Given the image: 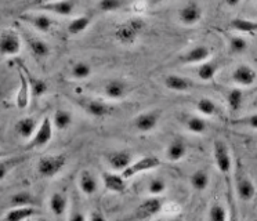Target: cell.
<instances>
[{
  "instance_id": "d6a6232c",
  "label": "cell",
  "mask_w": 257,
  "mask_h": 221,
  "mask_svg": "<svg viewBox=\"0 0 257 221\" xmlns=\"http://www.w3.org/2000/svg\"><path fill=\"white\" fill-rule=\"evenodd\" d=\"M196 111L203 116H216L218 115L220 112V108L217 106V104L213 101L212 98H207V97H202L196 101Z\"/></svg>"
},
{
  "instance_id": "7402d4cb",
  "label": "cell",
  "mask_w": 257,
  "mask_h": 221,
  "mask_svg": "<svg viewBox=\"0 0 257 221\" xmlns=\"http://www.w3.org/2000/svg\"><path fill=\"white\" fill-rule=\"evenodd\" d=\"M163 84L166 86V88L176 91V93H185V91H190L191 88L194 87V84L190 79L180 76V75H174V73L165 76Z\"/></svg>"
},
{
  "instance_id": "bcb514c9",
  "label": "cell",
  "mask_w": 257,
  "mask_h": 221,
  "mask_svg": "<svg viewBox=\"0 0 257 221\" xmlns=\"http://www.w3.org/2000/svg\"><path fill=\"white\" fill-rule=\"evenodd\" d=\"M162 2H165V0H151L152 5H158V3H162Z\"/></svg>"
},
{
  "instance_id": "7c38bea8",
  "label": "cell",
  "mask_w": 257,
  "mask_h": 221,
  "mask_svg": "<svg viewBox=\"0 0 257 221\" xmlns=\"http://www.w3.org/2000/svg\"><path fill=\"white\" fill-rule=\"evenodd\" d=\"M210 55H212L210 47L199 44V46H195V47H192L188 51H185L183 55H180L179 61L181 64H184V65H199L202 62L209 60Z\"/></svg>"
},
{
  "instance_id": "8fae6325",
  "label": "cell",
  "mask_w": 257,
  "mask_h": 221,
  "mask_svg": "<svg viewBox=\"0 0 257 221\" xmlns=\"http://www.w3.org/2000/svg\"><path fill=\"white\" fill-rule=\"evenodd\" d=\"M16 64H17L18 79H20V87H18L17 95H16V105L18 109H25V108H28L29 102H31V88H29L28 77L25 75L23 66L18 62V60H16Z\"/></svg>"
},
{
  "instance_id": "ffe728a7",
  "label": "cell",
  "mask_w": 257,
  "mask_h": 221,
  "mask_svg": "<svg viewBox=\"0 0 257 221\" xmlns=\"http://www.w3.org/2000/svg\"><path fill=\"white\" fill-rule=\"evenodd\" d=\"M18 62L21 64L24 72H25V75H27V77H28L29 88H31V98H32V99H39L40 97H43V95L47 93V90H49V86H47V83H46L43 79H40V77L35 76L34 73H32V72L28 69V66L24 64V61L18 60Z\"/></svg>"
},
{
  "instance_id": "ac0fdd59",
  "label": "cell",
  "mask_w": 257,
  "mask_h": 221,
  "mask_svg": "<svg viewBox=\"0 0 257 221\" xmlns=\"http://www.w3.org/2000/svg\"><path fill=\"white\" fill-rule=\"evenodd\" d=\"M105 159L112 170L122 173L133 162V155L127 149H119V151H112L109 154H106Z\"/></svg>"
},
{
  "instance_id": "44dd1931",
  "label": "cell",
  "mask_w": 257,
  "mask_h": 221,
  "mask_svg": "<svg viewBox=\"0 0 257 221\" xmlns=\"http://www.w3.org/2000/svg\"><path fill=\"white\" fill-rule=\"evenodd\" d=\"M20 18L24 22L29 24L31 27H34L36 31L43 33L50 32L54 27V22H56L47 14H23V16H20Z\"/></svg>"
},
{
  "instance_id": "603a6c76",
  "label": "cell",
  "mask_w": 257,
  "mask_h": 221,
  "mask_svg": "<svg viewBox=\"0 0 257 221\" xmlns=\"http://www.w3.org/2000/svg\"><path fill=\"white\" fill-rule=\"evenodd\" d=\"M78 185L79 189L86 196H93L98 191V181H97L94 174L89 170H83L79 174Z\"/></svg>"
},
{
  "instance_id": "30bf717a",
  "label": "cell",
  "mask_w": 257,
  "mask_h": 221,
  "mask_svg": "<svg viewBox=\"0 0 257 221\" xmlns=\"http://www.w3.org/2000/svg\"><path fill=\"white\" fill-rule=\"evenodd\" d=\"M36 10L46 11V13L61 17H69L72 16L75 11V3L72 0H51V2L36 5Z\"/></svg>"
},
{
  "instance_id": "2e32d148",
  "label": "cell",
  "mask_w": 257,
  "mask_h": 221,
  "mask_svg": "<svg viewBox=\"0 0 257 221\" xmlns=\"http://www.w3.org/2000/svg\"><path fill=\"white\" fill-rule=\"evenodd\" d=\"M24 39H25V43L28 46V50L31 51V54H32L35 60L40 62V61H45L46 58H49L50 47L43 39L36 38V36H32V35H28V33L24 35Z\"/></svg>"
},
{
  "instance_id": "b9f144b4",
  "label": "cell",
  "mask_w": 257,
  "mask_h": 221,
  "mask_svg": "<svg viewBox=\"0 0 257 221\" xmlns=\"http://www.w3.org/2000/svg\"><path fill=\"white\" fill-rule=\"evenodd\" d=\"M168 188V184L165 181V178H161V177H154L148 182V193L152 195V196H159L162 195Z\"/></svg>"
},
{
  "instance_id": "7bdbcfd3",
  "label": "cell",
  "mask_w": 257,
  "mask_h": 221,
  "mask_svg": "<svg viewBox=\"0 0 257 221\" xmlns=\"http://www.w3.org/2000/svg\"><path fill=\"white\" fill-rule=\"evenodd\" d=\"M232 125L257 130V112L250 114V115L242 116V118H238V119H234V121H232Z\"/></svg>"
},
{
  "instance_id": "52a82bcc",
  "label": "cell",
  "mask_w": 257,
  "mask_h": 221,
  "mask_svg": "<svg viewBox=\"0 0 257 221\" xmlns=\"http://www.w3.org/2000/svg\"><path fill=\"white\" fill-rule=\"evenodd\" d=\"M162 165V160L159 159L155 155H146L140 159L133 160L130 165L122 171V176L128 180V178H133L137 174H141V173H146V171L154 170L159 166Z\"/></svg>"
},
{
  "instance_id": "cb8c5ba5",
  "label": "cell",
  "mask_w": 257,
  "mask_h": 221,
  "mask_svg": "<svg viewBox=\"0 0 257 221\" xmlns=\"http://www.w3.org/2000/svg\"><path fill=\"white\" fill-rule=\"evenodd\" d=\"M38 122L35 118H31V116H25V118H21L18 119L16 126H14V130L17 133L18 136L24 140H29L32 137L38 129Z\"/></svg>"
},
{
  "instance_id": "4dcf8cb0",
  "label": "cell",
  "mask_w": 257,
  "mask_h": 221,
  "mask_svg": "<svg viewBox=\"0 0 257 221\" xmlns=\"http://www.w3.org/2000/svg\"><path fill=\"white\" fill-rule=\"evenodd\" d=\"M25 156H12V158H0V181L5 180L12 170H14L18 165H21Z\"/></svg>"
},
{
  "instance_id": "f546056e",
  "label": "cell",
  "mask_w": 257,
  "mask_h": 221,
  "mask_svg": "<svg viewBox=\"0 0 257 221\" xmlns=\"http://www.w3.org/2000/svg\"><path fill=\"white\" fill-rule=\"evenodd\" d=\"M91 24V17L90 16H79L75 17L73 20H71V22L68 24L67 31L69 35L72 36H76V35H80L83 33L87 28L90 27Z\"/></svg>"
},
{
  "instance_id": "83f0119b",
  "label": "cell",
  "mask_w": 257,
  "mask_h": 221,
  "mask_svg": "<svg viewBox=\"0 0 257 221\" xmlns=\"http://www.w3.org/2000/svg\"><path fill=\"white\" fill-rule=\"evenodd\" d=\"M218 68H220V62L218 61L207 60L199 64V66L196 68V75L203 82H210L216 76V73L218 72Z\"/></svg>"
},
{
  "instance_id": "277c9868",
  "label": "cell",
  "mask_w": 257,
  "mask_h": 221,
  "mask_svg": "<svg viewBox=\"0 0 257 221\" xmlns=\"http://www.w3.org/2000/svg\"><path fill=\"white\" fill-rule=\"evenodd\" d=\"M67 165V156L62 154L47 155L38 162V174L42 178H53Z\"/></svg>"
},
{
  "instance_id": "e0dca14e",
  "label": "cell",
  "mask_w": 257,
  "mask_h": 221,
  "mask_svg": "<svg viewBox=\"0 0 257 221\" xmlns=\"http://www.w3.org/2000/svg\"><path fill=\"white\" fill-rule=\"evenodd\" d=\"M130 93V86L123 79H109L104 84V94L105 97L113 101H120L126 98Z\"/></svg>"
},
{
  "instance_id": "d6986e66",
  "label": "cell",
  "mask_w": 257,
  "mask_h": 221,
  "mask_svg": "<svg viewBox=\"0 0 257 221\" xmlns=\"http://www.w3.org/2000/svg\"><path fill=\"white\" fill-rule=\"evenodd\" d=\"M163 209L162 199L158 196L146 199L144 202H141L140 206L136 209V218H152L158 213H161Z\"/></svg>"
},
{
  "instance_id": "8992f818",
  "label": "cell",
  "mask_w": 257,
  "mask_h": 221,
  "mask_svg": "<svg viewBox=\"0 0 257 221\" xmlns=\"http://www.w3.org/2000/svg\"><path fill=\"white\" fill-rule=\"evenodd\" d=\"M53 140V121L49 116H45L40 125L36 129V132L32 137L28 140V144L25 145L27 149H39L46 147Z\"/></svg>"
},
{
  "instance_id": "9a60e30c",
  "label": "cell",
  "mask_w": 257,
  "mask_h": 221,
  "mask_svg": "<svg viewBox=\"0 0 257 221\" xmlns=\"http://www.w3.org/2000/svg\"><path fill=\"white\" fill-rule=\"evenodd\" d=\"M102 178V184L104 187L113 193H123L127 189V180L122 176V173L119 171H104L101 174Z\"/></svg>"
},
{
  "instance_id": "60d3db41",
  "label": "cell",
  "mask_w": 257,
  "mask_h": 221,
  "mask_svg": "<svg viewBox=\"0 0 257 221\" xmlns=\"http://www.w3.org/2000/svg\"><path fill=\"white\" fill-rule=\"evenodd\" d=\"M126 5H127V0H100L98 10L102 13H113V11L122 10Z\"/></svg>"
},
{
  "instance_id": "d590c367",
  "label": "cell",
  "mask_w": 257,
  "mask_h": 221,
  "mask_svg": "<svg viewBox=\"0 0 257 221\" xmlns=\"http://www.w3.org/2000/svg\"><path fill=\"white\" fill-rule=\"evenodd\" d=\"M91 73H93L91 66L84 61H79L76 64H73L72 71H71V75L76 80H86V79H89L91 76Z\"/></svg>"
},
{
  "instance_id": "d4e9b609",
  "label": "cell",
  "mask_w": 257,
  "mask_h": 221,
  "mask_svg": "<svg viewBox=\"0 0 257 221\" xmlns=\"http://www.w3.org/2000/svg\"><path fill=\"white\" fill-rule=\"evenodd\" d=\"M49 207H50L51 213L56 217H64L65 213L68 211V196L65 192H60L57 191L50 196L49 200Z\"/></svg>"
},
{
  "instance_id": "484cf974",
  "label": "cell",
  "mask_w": 257,
  "mask_h": 221,
  "mask_svg": "<svg viewBox=\"0 0 257 221\" xmlns=\"http://www.w3.org/2000/svg\"><path fill=\"white\" fill-rule=\"evenodd\" d=\"M38 213V210L35 209V206H17L9 210L6 214L3 215L5 220L9 221H21L32 218Z\"/></svg>"
},
{
  "instance_id": "ee69618b",
  "label": "cell",
  "mask_w": 257,
  "mask_h": 221,
  "mask_svg": "<svg viewBox=\"0 0 257 221\" xmlns=\"http://www.w3.org/2000/svg\"><path fill=\"white\" fill-rule=\"evenodd\" d=\"M87 220L90 221H102L105 220V214L100 209H93L91 213L87 215Z\"/></svg>"
},
{
  "instance_id": "836d02e7",
  "label": "cell",
  "mask_w": 257,
  "mask_h": 221,
  "mask_svg": "<svg viewBox=\"0 0 257 221\" xmlns=\"http://www.w3.org/2000/svg\"><path fill=\"white\" fill-rule=\"evenodd\" d=\"M185 129L192 134H203L207 130L206 121L201 118V116L191 115L185 118Z\"/></svg>"
},
{
  "instance_id": "f1b7e54d",
  "label": "cell",
  "mask_w": 257,
  "mask_h": 221,
  "mask_svg": "<svg viewBox=\"0 0 257 221\" xmlns=\"http://www.w3.org/2000/svg\"><path fill=\"white\" fill-rule=\"evenodd\" d=\"M229 28L236 33H247V35H256L257 33V21L249 20V18H234L229 22Z\"/></svg>"
},
{
  "instance_id": "74e56055",
  "label": "cell",
  "mask_w": 257,
  "mask_h": 221,
  "mask_svg": "<svg viewBox=\"0 0 257 221\" xmlns=\"http://www.w3.org/2000/svg\"><path fill=\"white\" fill-rule=\"evenodd\" d=\"M10 203H12L13 207H17V206H35L36 199H35L32 193L23 191V192L14 193L10 198Z\"/></svg>"
},
{
  "instance_id": "ba28073f",
  "label": "cell",
  "mask_w": 257,
  "mask_h": 221,
  "mask_svg": "<svg viewBox=\"0 0 257 221\" xmlns=\"http://www.w3.org/2000/svg\"><path fill=\"white\" fill-rule=\"evenodd\" d=\"M76 102L86 114L94 116V118H105L112 114L111 105L100 98L80 97V98H76Z\"/></svg>"
},
{
  "instance_id": "5b68a950",
  "label": "cell",
  "mask_w": 257,
  "mask_h": 221,
  "mask_svg": "<svg viewBox=\"0 0 257 221\" xmlns=\"http://www.w3.org/2000/svg\"><path fill=\"white\" fill-rule=\"evenodd\" d=\"M23 49V39L14 29L0 31V55L3 57H16Z\"/></svg>"
},
{
  "instance_id": "4fadbf2b",
  "label": "cell",
  "mask_w": 257,
  "mask_h": 221,
  "mask_svg": "<svg viewBox=\"0 0 257 221\" xmlns=\"http://www.w3.org/2000/svg\"><path fill=\"white\" fill-rule=\"evenodd\" d=\"M202 17H203V10L196 2L187 3L179 11V21L184 27H194L196 24H199Z\"/></svg>"
},
{
  "instance_id": "4316f807",
  "label": "cell",
  "mask_w": 257,
  "mask_h": 221,
  "mask_svg": "<svg viewBox=\"0 0 257 221\" xmlns=\"http://www.w3.org/2000/svg\"><path fill=\"white\" fill-rule=\"evenodd\" d=\"M165 155L166 158L170 162H180L185 158L187 155V145L183 140H173L172 143L169 144L168 148L165 151Z\"/></svg>"
},
{
  "instance_id": "c3c4849f",
  "label": "cell",
  "mask_w": 257,
  "mask_h": 221,
  "mask_svg": "<svg viewBox=\"0 0 257 221\" xmlns=\"http://www.w3.org/2000/svg\"><path fill=\"white\" fill-rule=\"evenodd\" d=\"M3 156H6V152H3V151H0V158H3Z\"/></svg>"
},
{
  "instance_id": "e575fe53",
  "label": "cell",
  "mask_w": 257,
  "mask_h": 221,
  "mask_svg": "<svg viewBox=\"0 0 257 221\" xmlns=\"http://www.w3.org/2000/svg\"><path fill=\"white\" fill-rule=\"evenodd\" d=\"M73 122L72 114L67 109H57L53 115V126L58 130H67Z\"/></svg>"
},
{
  "instance_id": "1f68e13d",
  "label": "cell",
  "mask_w": 257,
  "mask_h": 221,
  "mask_svg": "<svg viewBox=\"0 0 257 221\" xmlns=\"http://www.w3.org/2000/svg\"><path fill=\"white\" fill-rule=\"evenodd\" d=\"M191 187L194 188L195 191H205L207 187H209V182H210V177H209V173L203 169H199V170L194 171L190 177Z\"/></svg>"
},
{
  "instance_id": "6da1fadb",
  "label": "cell",
  "mask_w": 257,
  "mask_h": 221,
  "mask_svg": "<svg viewBox=\"0 0 257 221\" xmlns=\"http://www.w3.org/2000/svg\"><path fill=\"white\" fill-rule=\"evenodd\" d=\"M213 158L217 166L218 171L221 173L225 185L229 191H232V174H234V162L229 152V148L223 140H216L213 144Z\"/></svg>"
},
{
  "instance_id": "7a4b0ae2",
  "label": "cell",
  "mask_w": 257,
  "mask_h": 221,
  "mask_svg": "<svg viewBox=\"0 0 257 221\" xmlns=\"http://www.w3.org/2000/svg\"><path fill=\"white\" fill-rule=\"evenodd\" d=\"M232 185L235 192L242 202H250L256 196V185L251 177L246 173L242 167L239 160H236L234 165V174H232Z\"/></svg>"
},
{
  "instance_id": "5bb4252c",
  "label": "cell",
  "mask_w": 257,
  "mask_h": 221,
  "mask_svg": "<svg viewBox=\"0 0 257 221\" xmlns=\"http://www.w3.org/2000/svg\"><path fill=\"white\" fill-rule=\"evenodd\" d=\"M159 119H161L159 111H147L136 116L133 119V126L137 132L150 133L157 129Z\"/></svg>"
},
{
  "instance_id": "f35d334b",
  "label": "cell",
  "mask_w": 257,
  "mask_h": 221,
  "mask_svg": "<svg viewBox=\"0 0 257 221\" xmlns=\"http://www.w3.org/2000/svg\"><path fill=\"white\" fill-rule=\"evenodd\" d=\"M207 218L210 221H224L228 218V213H227V209L224 207L223 204L217 202V200H214L209 207Z\"/></svg>"
},
{
  "instance_id": "f6af8a7d",
  "label": "cell",
  "mask_w": 257,
  "mask_h": 221,
  "mask_svg": "<svg viewBox=\"0 0 257 221\" xmlns=\"http://www.w3.org/2000/svg\"><path fill=\"white\" fill-rule=\"evenodd\" d=\"M242 0H224V3L228 6V7H238L240 5Z\"/></svg>"
},
{
  "instance_id": "7dc6e473",
  "label": "cell",
  "mask_w": 257,
  "mask_h": 221,
  "mask_svg": "<svg viewBox=\"0 0 257 221\" xmlns=\"http://www.w3.org/2000/svg\"><path fill=\"white\" fill-rule=\"evenodd\" d=\"M46 2H51V0H36V5H40V3H46Z\"/></svg>"
},
{
  "instance_id": "9c48e42d",
  "label": "cell",
  "mask_w": 257,
  "mask_h": 221,
  "mask_svg": "<svg viewBox=\"0 0 257 221\" xmlns=\"http://www.w3.org/2000/svg\"><path fill=\"white\" fill-rule=\"evenodd\" d=\"M231 80L238 87H250L257 82V72L251 65L239 64L231 72Z\"/></svg>"
},
{
  "instance_id": "3957f363",
  "label": "cell",
  "mask_w": 257,
  "mask_h": 221,
  "mask_svg": "<svg viewBox=\"0 0 257 221\" xmlns=\"http://www.w3.org/2000/svg\"><path fill=\"white\" fill-rule=\"evenodd\" d=\"M146 29V22L141 18H132L117 25L113 31V36L117 43L122 46H133L139 40L140 35Z\"/></svg>"
},
{
  "instance_id": "8d00e7d4",
  "label": "cell",
  "mask_w": 257,
  "mask_h": 221,
  "mask_svg": "<svg viewBox=\"0 0 257 221\" xmlns=\"http://www.w3.org/2000/svg\"><path fill=\"white\" fill-rule=\"evenodd\" d=\"M227 104L231 112H238L242 106V101H243V93L240 88H231L227 93Z\"/></svg>"
},
{
  "instance_id": "ab89813d",
  "label": "cell",
  "mask_w": 257,
  "mask_h": 221,
  "mask_svg": "<svg viewBox=\"0 0 257 221\" xmlns=\"http://www.w3.org/2000/svg\"><path fill=\"white\" fill-rule=\"evenodd\" d=\"M228 47L232 54H242L247 49V42L240 35H232V36H229Z\"/></svg>"
}]
</instances>
